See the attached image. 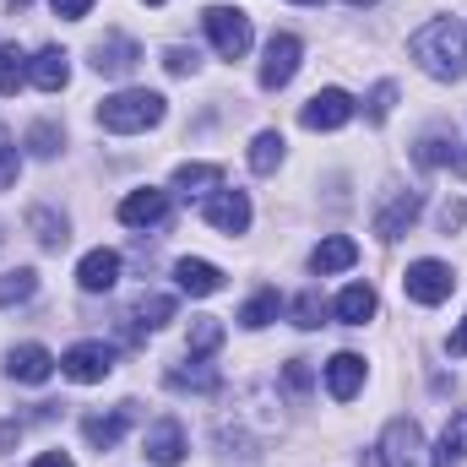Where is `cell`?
Segmentation results:
<instances>
[{"mask_svg": "<svg viewBox=\"0 0 467 467\" xmlns=\"http://www.w3.org/2000/svg\"><path fill=\"white\" fill-rule=\"evenodd\" d=\"M408 49H413V60H419L435 82H462L467 77V27L451 22V16L424 22V27L408 38Z\"/></svg>", "mask_w": 467, "mask_h": 467, "instance_id": "obj_1", "label": "cell"}, {"mask_svg": "<svg viewBox=\"0 0 467 467\" xmlns=\"http://www.w3.org/2000/svg\"><path fill=\"white\" fill-rule=\"evenodd\" d=\"M158 119H163V93H152V88H125V93H115V99L99 104V125L115 130V136L152 130Z\"/></svg>", "mask_w": 467, "mask_h": 467, "instance_id": "obj_2", "label": "cell"}, {"mask_svg": "<svg viewBox=\"0 0 467 467\" xmlns=\"http://www.w3.org/2000/svg\"><path fill=\"white\" fill-rule=\"evenodd\" d=\"M202 27H207L213 49H218L223 60H244V49H250V16H244L239 5H207Z\"/></svg>", "mask_w": 467, "mask_h": 467, "instance_id": "obj_3", "label": "cell"}, {"mask_svg": "<svg viewBox=\"0 0 467 467\" xmlns=\"http://www.w3.org/2000/svg\"><path fill=\"white\" fill-rule=\"evenodd\" d=\"M380 467H435L430 462V446H424V430L413 419H391L386 435H380Z\"/></svg>", "mask_w": 467, "mask_h": 467, "instance_id": "obj_4", "label": "cell"}, {"mask_svg": "<svg viewBox=\"0 0 467 467\" xmlns=\"http://www.w3.org/2000/svg\"><path fill=\"white\" fill-rule=\"evenodd\" d=\"M402 288H408V299H413V305H441V299H451L457 272H451L446 261H413V266H408V277H402Z\"/></svg>", "mask_w": 467, "mask_h": 467, "instance_id": "obj_5", "label": "cell"}, {"mask_svg": "<svg viewBox=\"0 0 467 467\" xmlns=\"http://www.w3.org/2000/svg\"><path fill=\"white\" fill-rule=\"evenodd\" d=\"M299 38L294 33H272V44H266V60H261V88L266 93H277V88H288L294 82V71H299Z\"/></svg>", "mask_w": 467, "mask_h": 467, "instance_id": "obj_6", "label": "cell"}, {"mask_svg": "<svg viewBox=\"0 0 467 467\" xmlns=\"http://www.w3.org/2000/svg\"><path fill=\"white\" fill-rule=\"evenodd\" d=\"M348 119H353V99L343 88H321V93L299 109V125H305V130H343Z\"/></svg>", "mask_w": 467, "mask_h": 467, "instance_id": "obj_7", "label": "cell"}, {"mask_svg": "<svg viewBox=\"0 0 467 467\" xmlns=\"http://www.w3.org/2000/svg\"><path fill=\"white\" fill-rule=\"evenodd\" d=\"M109 369H115V348L109 343H77V348H66V358H60V375H71L77 386H93Z\"/></svg>", "mask_w": 467, "mask_h": 467, "instance_id": "obj_8", "label": "cell"}, {"mask_svg": "<svg viewBox=\"0 0 467 467\" xmlns=\"http://www.w3.org/2000/svg\"><path fill=\"white\" fill-rule=\"evenodd\" d=\"M141 451H147V462H158V467H180L185 462V424H180V419H158V424L147 430Z\"/></svg>", "mask_w": 467, "mask_h": 467, "instance_id": "obj_9", "label": "cell"}, {"mask_svg": "<svg viewBox=\"0 0 467 467\" xmlns=\"http://www.w3.org/2000/svg\"><path fill=\"white\" fill-rule=\"evenodd\" d=\"M169 218V191H130L125 202H119V223L125 229H158Z\"/></svg>", "mask_w": 467, "mask_h": 467, "instance_id": "obj_10", "label": "cell"}, {"mask_svg": "<svg viewBox=\"0 0 467 467\" xmlns=\"http://www.w3.org/2000/svg\"><path fill=\"white\" fill-rule=\"evenodd\" d=\"M136 60H141V49H136V38H125V33H109V38L93 44V71H99V77H130Z\"/></svg>", "mask_w": 467, "mask_h": 467, "instance_id": "obj_11", "label": "cell"}, {"mask_svg": "<svg viewBox=\"0 0 467 467\" xmlns=\"http://www.w3.org/2000/svg\"><path fill=\"white\" fill-rule=\"evenodd\" d=\"M424 213V202H419V191H391V202L375 213V234L380 239H402V234L413 229V218Z\"/></svg>", "mask_w": 467, "mask_h": 467, "instance_id": "obj_12", "label": "cell"}, {"mask_svg": "<svg viewBox=\"0 0 467 467\" xmlns=\"http://www.w3.org/2000/svg\"><path fill=\"white\" fill-rule=\"evenodd\" d=\"M5 375L22 380V386H44V380L55 375V353L38 348V343H22V348L5 353Z\"/></svg>", "mask_w": 467, "mask_h": 467, "instance_id": "obj_13", "label": "cell"}, {"mask_svg": "<svg viewBox=\"0 0 467 467\" xmlns=\"http://www.w3.org/2000/svg\"><path fill=\"white\" fill-rule=\"evenodd\" d=\"M207 223L223 234H244L250 229V196L244 191H213L207 196Z\"/></svg>", "mask_w": 467, "mask_h": 467, "instance_id": "obj_14", "label": "cell"}, {"mask_svg": "<svg viewBox=\"0 0 467 467\" xmlns=\"http://www.w3.org/2000/svg\"><path fill=\"white\" fill-rule=\"evenodd\" d=\"M130 419H136V402H119L115 413H93V419L82 424V435H88L99 451H115L119 441H125V430H130Z\"/></svg>", "mask_w": 467, "mask_h": 467, "instance_id": "obj_15", "label": "cell"}, {"mask_svg": "<svg viewBox=\"0 0 467 467\" xmlns=\"http://www.w3.org/2000/svg\"><path fill=\"white\" fill-rule=\"evenodd\" d=\"M77 283H82V294H109L119 283V255L115 250H88L77 266Z\"/></svg>", "mask_w": 467, "mask_h": 467, "instance_id": "obj_16", "label": "cell"}, {"mask_svg": "<svg viewBox=\"0 0 467 467\" xmlns=\"http://www.w3.org/2000/svg\"><path fill=\"white\" fill-rule=\"evenodd\" d=\"M27 82H33L38 93H60V88L71 82V60H66V49H38V55L27 60Z\"/></svg>", "mask_w": 467, "mask_h": 467, "instance_id": "obj_17", "label": "cell"}, {"mask_svg": "<svg viewBox=\"0 0 467 467\" xmlns=\"http://www.w3.org/2000/svg\"><path fill=\"white\" fill-rule=\"evenodd\" d=\"M375 310H380V299H375V288H369V283H348V288L337 294V305H332V316H337L343 327H364Z\"/></svg>", "mask_w": 467, "mask_h": 467, "instance_id": "obj_18", "label": "cell"}, {"mask_svg": "<svg viewBox=\"0 0 467 467\" xmlns=\"http://www.w3.org/2000/svg\"><path fill=\"white\" fill-rule=\"evenodd\" d=\"M358 386H364V358H358V353H337V358L327 364V391H332L337 402H353Z\"/></svg>", "mask_w": 467, "mask_h": 467, "instance_id": "obj_19", "label": "cell"}, {"mask_svg": "<svg viewBox=\"0 0 467 467\" xmlns=\"http://www.w3.org/2000/svg\"><path fill=\"white\" fill-rule=\"evenodd\" d=\"M353 261H358V244H353L348 234H332V239H321V244H316V255H310V272L332 277V272H348Z\"/></svg>", "mask_w": 467, "mask_h": 467, "instance_id": "obj_20", "label": "cell"}, {"mask_svg": "<svg viewBox=\"0 0 467 467\" xmlns=\"http://www.w3.org/2000/svg\"><path fill=\"white\" fill-rule=\"evenodd\" d=\"M174 277H180V288H185V294H196V299H207V294H218V288H223V272H218L213 261H196V255H185V261L174 266Z\"/></svg>", "mask_w": 467, "mask_h": 467, "instance_id": "obj_21", "label": "cell"}, {"mask_svg": "<svg viewBox=\"0 0 467 467\" xmlns=\"http://www.w3.org/2000/svg\"><path fill=\"white\" fill-rule=\"evenodd\" d=\"M169 386H174V391H196V397H218L223 375H218L213 364L191 358V369H185V364H174V369H169Z\"/></svg>", "mask_w": 467, "mask_h": 467, "instance_id": "obj_22", "label": "cell"}, {"mask_svg": "<svg viewBox=\"0 0 467 467\" xmlns=\"http://www.w3.org/2000/svg\"><path fill=\"white\" fill-rule=\"evenodd\" d=\"M413 158H419V169H446V163H457V141L446 130H424L419 147H413Z\"/></svg>", "mask_w": 467, "mask_h": 467, "instance_id": "obj_23", "label": "cell"}, {"mask_svg": "<svg viewBox=\"0 0 467 467\" xmlns=\"http://www.w3.org/2000/svg\"><path fill=\"white\" fill-rule=\"evenodd\" d=\"M130 321H136L141 332H158V327L174 321V299H169V294H141L136 310H130Z\"/></svg>", "mask_w": 467, "mask_h": 467, "instance_id": "obj_24", "label": "cell"}, {"mask_svg": "<svg viewBox=\"0 0 467 467\" xmlns=\"http://www.w3.org/2000/svg\"><path fill=\"white\" fill-rule=\"evenodd\" d=\"M27 229H33V239H38L44 250H60V244L71 239V223H66V218H55L49 207H33V213H27Z\"/></svg>", "mask_w": 467, "mask_h": 467, "instance_id": "obj_25", "label": "cell"}, {"mask_svg": "<svg viewBox=\"0 0 467 467\" xmlns=\"http://www.w3.org/2000/svg\"><path fill=\"white\" fill-rule=\"evenodd\" d=\"M33 294H38V272H33V266H16V272H5V277H0V310L27 305Z\"/></svg>", "mask_w": 467, "mask_h": 467, "instance_id": "obj_26", "label": "cell"}, {"mask_svg": "<svg viewBox=\"0 0 467 467\" xmlns=\"http://www.w3.org/2000/svg\"><path fill=\"white\" fill-rule=\"evenodd\" d=\"M213 185H223V169L218 163H180L174 169V191H213Z\"/></svg>", "mask_w": 467, "mask_h": 467, "instance_id": "obj_27", "label": "cell"}, {"mask_svg": "<svg viewBox=\"0 0 467 467\" xmlns=\"http://www.w3.org/2000/svg\"><path fill=\"white\" fill-rule=\"evenodd\" d=\"M277 310H283V299L266 288V294H255V299L239 310V327H244V332H261V327H272V321H277Z\"/></svg>", "mask_w": 467, "mask_h": 467, "instance_id": "obj_28", "label": "cell"}, {"mask_svg": "<svg viewBox=\"0 0 467 467\" xmlns=\"http://www.w3.org/2000/svg\"><path fill=\"white\" fill-rule=\"evenodd\" d=\"M218 343H223V321H218V316H202V321H191V343H185V353H191V358H207V353H218Z\"/></svg>", "mask_w": 467, "mask_h": 467, "instance_id": "obj_29", "label": "cell"}, {"mask_svg": "<svg viewBox=\"0 0 467 467\" xmlns=\"http://www.w3.org/2000/svg\"><path fill=\"white\" fill-rule=\"evenodd\" d=\"M441 467H451V462H462L467 457V408L462 413H451V424H446V435H441Z\"/></svg>", "mask_w": 467, "mask_h": 467, "instance_id": "obj_30", "label": "cell"}, {"mask_svg": "<svg viewBox=\"0 0 467 467\" xmlns=\"http://www.w3.org/2000/svg\"><path fill=\"white\" fill-rule=\"evenodd\" d=\"M277 163H283V136H277V130H261V136L250 141V169H255V174H272Z\"/></svg>", "mask_w": 467, "mask_h": 467, "instance_id": "obj_31", "label": "cell"}, {"mask_svg": "<svg viewBox=\"0 0 467 467\" xmlns=\"http://www.w3.org/2000/svg\"><path fill=\"white\" fill-rule=\"evenodd\" d=\"M321 321H327V299H321L316 288H305V294L294 299V327H299V332H316Z\"/></svg>", "mask_w": 467, "mask_h": 467, "instance_id": "obj_32", "label": "cell"}, {"mask_svg": "<svg viewBox=\"0 0 467 467\" xmlns=\"http://www.w3.org/2000/svg\"><path fill=\"white\" fill-rule=\"evenodd\" d=\"M391 109H397V82H375V88H369V99H364V115H369V125H380Z\"/></svg>", "mask_w": 467, "mask_h": 467, "instance_id": "obj_33", "label": "cell"}, {"mask_svg": "<svg viewBox=\"0 0 467 467\" xmlns=\"http://www.w3.org/2000/svg\"><path fill=\"white\" fill-rule=\"evenodd\" d=\"M27 82V60L22 49H0V93H16Z\"/></svg>", "mask_w": 467, "mask_h": 467, "instance_id": "obj_34", "label": "cell"}, {"mask_svg": "<svg viewBox=\"0 0 467 467\" xmlns=\"http://www.w3.org/2000/svg\"><path fill=\"white\" fill-rule=\"evenodd\" d=\"M60 141H66V136H60L55 125H33V130H27V152H33V158H55Z\"/></svg>", "mask_w": 467, "mask_h": 467, "instance_id": "obj_35", "label": "cell"}, {"mask_svg": "<svg viewBox=\"0 0 467 467\" xmlns=\"http://www.w3.org/2000/svg\"><path fill=\"white\" fill-rule=\"evenodd\" d=\"M163 66H169V77H191V71L202 66V55L185 49V44H174V49H163Z\"/></svg>", "mask_w": 467, "mask_h": 467, "instance_id": "obj_36", "label": "cell"}, {"mask_svg": "<svg viewBox=\"0 0 467 467\" xmlns=\"http://www.w3.org/2000/svg\"><path fill=\"white\" fill-rule=\"evenodd\" d=\"M283 380H288V391H310V364H305V358H288Z\"/></svg>", "mask_w": 467, "mask_h": 467, "instance_id": "obj_37", "label": "cell"}, {"mask_svg": "<svg viewBox=\"0 0 467 467\" xmlns=\"http://www.w3.org/2000/svg\"><path fill=\"white\" fill-rule=\"evenodd\" d=\"M16 169H22V152H16V147H0V191H11Z\"/></svg>", "mask_w": 467, "mask_h": 467, "instance_id": "obj_38", "label": "cell"}, {"mask_svg": "<svg viewBox=\"0 0 467 467\" xmlns=\"http://www.w3.org/2000/svg\"><path fill=\"white\" fill-rule=\"evenodd\" d=\"M55 5V16H66V22H82L88 11H93V0H49Z\"/></svg>", "mask_w": 467, "mask_h": 467, "instance_id": "obj_39", "label": "cell"}, {"mask_svg": "<svg viewBox=\"0 0 467 467\" xmlns=\"http://www.w3.org/2000/svg\"><path fill=\"white\" fill-rule=\"evenodd\" d=\"M462 223H467V207L462 202H446V207H441V229L451 234V229H462Z\"/></svg>", "mask_w": 467, "mask_h": 467, "instance_id": "obj_40", "label": "cell"}, {"mask_svg": "<svg viewBox=\"0 0 467 467\" xmlns=\"http://www.w3.org/2000/svg\"><path fill=\"white\" fill-rule=\"evenodd\" d=\"M16 441H22V424H16V419H5V424H0V451H11Z\"/></svg>", "mask_w": 467, "mask_h": 467, "instance_id": "obj_41", "label": "cell"}, {"mask_svg": "<svg viewBox=\"0 0 467 467\" xmlns=\"http://www.w3.org/2000/svg\"><path fill=\"white\" fill-rule=\"evenodd\" d=\"M446 348L457 353V358H467V316H462V327H457V332H451V343H446Z\"/></svg>", "mask_w": 467, "mask_h": 467, "instance_id": "obj_42", "label": "cell"}, {"mask_svg": "<svg viewBox=\"0 0 467 467\" xmlns=\"http://www.w3.org/2000/svg\"><path fill=\"white\" fill-rule=\"evenodd\" d=\"M33 467H77V462H71L66 451H44V457H38V462H33Z\"/></svg>", "mask_w": 467, "mask_h": 467, "instance_id": "obj_43", "label": "cell"}, {"mask_svg": "<svg viewBox=\"0 0 467 467\" xmlns=\"http://www.w3.org/2000/svg\"><path fill=\"white\" fill-rule=\"evenodd\" d=\"M5 5H11V11H27V5H33V0H5Z\"/></svg>", "mask_w": 467, "mask_h": 467, "instance_id": "obj_44", "label": "cell"}, {"mask_svg": "<svg viewBox=\"0 0 467 467\" xmlns=\"http://www.w3.org/2000/svg\"><path fill=\"white\" fill-rule=\"evenodd\" d=\"M348 5H375V0H348Z\"/></svg>", "mask_w": 467, "mask_h": 467, "instance_id": "obj_45", "label": "cell"}, {"mask_svg": "<svg viewBox=\"0 0 467 467\" xmlns=\"http://www.w3.org/2000/svg\"><path fill=\"white\" fill-rule=\"evenodd\" d=\"M147 5H163V0H147Z\"/></svg>", "mask_w": 467, "mask_h": 467, "instance_id": "obj_46", "label": "cell"}, {"mask_svg": "<svg viewBox=\"0 0 467 467\" xmlns=\"http://www.w3.org/2000/svg\"><path fill=\"white\" fill-rule=\"evenodd\" d=\"M299 5H316V0H299Z\"/></svg>", "mask_w": 467, "mask_h": 467, "instance_id": "obj_47", "label": "cell"}, {"mask_svg": "<svg viewBox=\"0 0 467 467\" xmlns=\"http://www.w3.org/2000/svg\"><path fill=\"white\" fill-rule=\"evenodd\" d=\"M462 163H467V152H462Z\"/></svg>", "mask_w": 467, "mask_h": 467, "instance_id": "obj_48", "label": "cell"}]
</instances>
